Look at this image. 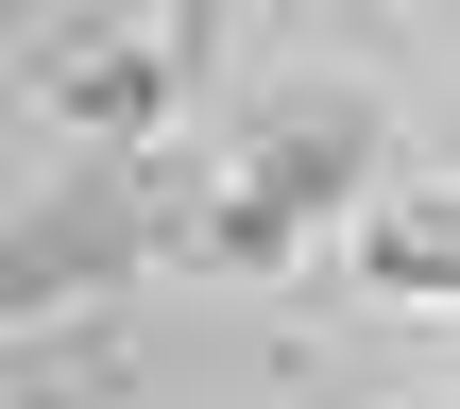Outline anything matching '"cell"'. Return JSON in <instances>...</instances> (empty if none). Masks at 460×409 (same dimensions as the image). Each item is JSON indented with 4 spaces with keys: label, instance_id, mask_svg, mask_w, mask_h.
Masks as SVG:
<instances>
[{
    "label": "cell",
    "instance_id": "cell-1",
    "mask_svg": "<svg viewBox=\"0 0 460 409\" xmlns=\"http://www.w3.org/2000/svg\"><path fill=\"white\" fill-rule=\"evenodd\" d=\"M358 171H376V137H358V120H307V137H273V154L239 171L222 239H239V256H273V239H307V205H324V188H358Z\"/></svg>",
    "mask_w": 460,
    "mask_h": 409
},
{
    "label": "cell",
    "instance_id": "cell-3",
    "mask_svg": "<svg viewBox=\"0 0 460 409\" xmlns=\"http://www.w3.org/2000/svg\"><path fill=\"white\" fill-rule=\"evenodd\" d=\"M358 256H376L393 290H460V188H427V205H393V222L358 239Z\"/></svg>",
    "mask_w": 460,
    "mask_h": 409
},
{
    "label": "cell",
    "instance_id": "cell-2",
    "mask_svg": "<svg viewBox=\"0 0 460 409\" xmlns=\"http://www.w3.org/2000/svg\"><path fill=\"white\" fill-rule=\"evenodd\" d=\"M154 85H171V68H154V34H68V68H51V102H68V120H154Z\"/></svg>",
    "mask_w": 460,
    "mask_h": 409
}]
</instances>
